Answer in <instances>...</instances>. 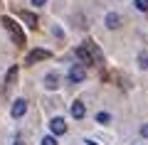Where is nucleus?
<instances>
[{"mask_svg":"<svg viewBox=\"0 0 148 145\" xmlns=\"http://www.w3.org/2000/svg\"><path fill=\"white\" fill-rule=\"evenodd\" d=\"M20 20H25L27 25L32 27V30H35L37 22H40V20H37V15H32V12H27V10H22V12H20Z\"/></svg>","mask_w":148,"mask_h":145,"instance_id":"nucleus-10","label":"nucleus"},{"mask_svg":"<svg viewBox=\"0 0 148 145\" xmlns=\"http://www.w3.org/2000/svg\"><path fill=\"white\" fill-rule=\"evenodd\" d=\"M86 79V69L82 67V64H74L72 69H69V81L72 84H82Z\"/></svg>","mask_w":148,"mask_h":145,"instance_id":"nucleus-2","label":"nucleus"},{"mask_svg":"<svg viewBox=\"0 0 148 145\" xmlns=\"http://www.w3.org/2000/svg\"><path fill=\"white\" fill-rule=\"evenodd\" d=\"M52 54L47 52V49H32L30 54H27V64H35L37 59H49Z\"/></svg>","mask_w":148,"mask_h":145,"instance_id":"nucleus-6","label":"nucleus"},{"mask_svg":"<svg viewBox=\"0 0 148 145\" xmlns=\"http://www.w3.org/2000/svg\"><path fill=\"white\" fill-rule=\"evenodd\" d=\"M49 130H52V135H64L67 133V123L62 118H52L49 120Z\"/></svg>","mask_w":148,"mask_h":145,"instance_id":"nucleus-4","label":"nucleus"},{"mask_svg":"<svg viewBox=\"0 0 148 145\" xmlns=\"http://www.w3.org/2000/svg\"><path fill=\"white\" fill-rule=\"evenodd\" d=\"M0 22L5 25V30L10 32V37H12V39H15V44H17V47H22V44H25V35H22V30H20V27H17V22L12 20V17H3V20H0Z\"/></svg>","mask_w":148,"mask_h":145,"instance_id":"nucleus-1","label":"nucleus"},{"mask_svg":"<svg viewBox=\"0 0 148 145\" xmlns=\"http://www.w3.org/2000/svg\"><path fill=\"white\" fill-rule=\"evenodd\" d=\"M45 3H47V0H32V5H37V7H40V5H45Z\"/></svg>","mask_w":148,"mask_h":145,"instance_id":"nucleus-18","label":"nucleus"},{"mask_svg":"<svg viewBox=\"0 0 148 145\" xmlns=\"http://www.w3.org/2000/svg\"><path fill=\"white\" fill-rule=\"evenodd\" d=\"M141 135H143V138H148V123L141 125Z\"/></svg>","mask_w":148,"mask_h":145,"instance_id":"nucleus-17","label":"nucleus"},{"mask_svg":"<svg viewBox=\"0 0 148 145\" xmlns=\"http://www.w3.org/2000/svg\"><path fill=\"white\" fill-rule=\"evenodd\" d=\"M133 5H136L138 10H143V12H146V10H148V0H133Z\"/></svg>","mask_w":148,"mask_h":145,"instance_id":"nucleus-14","label":"nucleus"},{"mask_svg":"<svg viewBox=\"0 0 148 145\" xmlns=\"http://www.w3.org/2000/svg\"><path fill=\"white\" fill-rule=\"evenodd\" d=\"M96 120H99L101 125H106V123L111 120V116H109V113H96Z\"/></svg>","mask_w":148,"mask_h":145,"instance_id":"nucleus-13","label":"nucleus"},{"mask_svg":"<svg viewBox=\"0 0 148 145\" xmlns=\"http://www.w3.org/2000/svg\"><path fill=\"white\" fill-rule=\"evenodd\" d=\"M45 86H47V88H57V86H59V74L49 71L47 76H45Z\"/></svg>","mask_w":148,"mask_h":145,"instance_id":"nucleus-9","label":"nucleus"},{"mask_svg":"<svg viewBox=\"0 0 148 145\" xmlns=\"http://www.w3.org/2000/svg\"><path fill=\"white\" fill-rule=\"evenodd\" d=\"M15 79H17V67H10L8 69V84H12Z\"/></svg>","mask_w":148,"mask_h":145,"instance_id":"nucleus-12","label":"nucleus"},{"mask_svg":"<svg viewBox=\"0 0 148 145\" xmlns=\"http://www.w3.org/2000/svg\"><path fill=\"white\" fill-rule=\"evenodd\" d=\"M138 64H141V69H148V54H141L138 57Z\"/></svg>","mask_w":148,"mask_h":145,"instance_id":"nucleus-16","label":"nucleus"},{"mask_svg":"<svg viewBox=\"0 0 148 145\" xmlns=\"http://www.w3.org/2000/svg\"><path fill=\"white\" fill-rule=\"evenodd\" d=\"M25 111H27V101H25V99H15V103H12V108H10L12 118H22Z\"/></svg>","mask_w":148,"mask_h":145,"instance_id":"nucleus-3","label":"nucleus"},{"mask_svg":"<svg viewBox=\"0 0 148 145\" xmlns=\"http://www.w3.org/2000/svg\"><path fill=\"white\" fill-rule=\"evenodd\" d=\"M42 145H57L54 135H45V138H42Z\"/></svg>","mask_w":148,"mask_h":145,"instance_id":"nucleus-15","label":"nucleus"},{"mask_svg":"<svg viewBox=\"0 0 148 145\" xmlns=\"http://www.w3.org/2000/svg\"><path fill=\"white\" fill-rule=\"evenodd\" d=\"M69 111H72V116H74L77 120H82V118H84V113H86V108H84V103H82V101H74Z\"/></svg>","mask_w":148,"mask_h":145,"instance_id":"nucleus-7","label":"nucleus"},{"mask_svg":"<svg viewBox=\"0 0 148 145\" xmlns=\"http://www.w3.org/2000/svg\"><path fill=\"white\" fill-rule=\"evenodd\" d=\"M119 25H121V17H119L116 12H109V15H106V27H111V30H116Z\"/></svg>","mask_w":148,"mask_h":145,"instance_id":"nucleus-11","label":"nucleus"},{"mask_svg":"<svg viewBox=\"0 0 148 145\" xmlns=\"http://www.w3.org/2000/svg\"><path fill=\"white\" fill-rule=\"evenodd\" d=\"M74 57H77V59H82L84 64H94V57L89 54V49H86V44L77 47V52H74Z\"/></svg>","mask_w":148,"mask_h":145,"instance_id":"nucleus-5","label":"nucleus"},{"mask_svg":"<svg viewBox=\"0 0 148 145\" xmlns=\"http://www.w3.org/2000/svg\"><path fill=\"white\" fill-rule=\"evenodd\" d=\"M15 145H25V143H22V140H15Z\"/></svg>","mask_w":148,"mask_h":145,"instance_id":"nucleus-19","label":"nucleus"},{"mask_svg":"<svg viewBox=\"0 0 148 145\" xmlns=\"http://www.w3.org/2000/svg\"><path fill=\"white\" fill-rule=\"evenodd\" d=\"M84 44H86V49H89V54L94 57V62H96V64L104 62V57H101V52H99V47H96L94 42H84Z\"/></svg>","mask_w":148,"mask_h":145,"instance_id":"nucleus-8","label":"nucleus"}]
</instances>
